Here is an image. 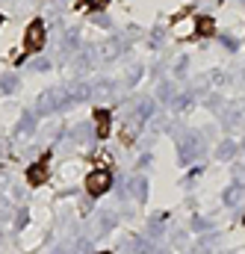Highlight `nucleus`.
I'll list each match as a JSON object with an SVG mask.
<instances>
[{
    "instance_id": "nucleus-1",
    "label": "nucleus",
    "mask_w": 245,
    "mask_h": 254,
    "mask_svg": "<svg viewBox=\"0 0 245 254\" xmlns=\"http://www.w3.org/2000/svg\"><path fill=\"white\" fill-rule=\"evenodd\" d=\"M110 184H113V175L104 172V169H95V172L86 178V190H89V195H104V192L110 190Z\"/></svg>"
},
{
    "instance_id": "nucleus-2",
    "label": "nucleus",
    "mask_w": 245,
    "mask_h": 254,
    "mask_svg": "<svg viewBox=\"0 0 245 254\" xmlns=\"http://www.w3.org/2000/svg\"><path fill=\"white\" fill-rule=\"evenodd\" d=\"M24 45H27V51H42V48H45V27H42L39 21H33V24L27 27Z\"/></svg>"
},
{
    "instance_id": "nucleus-3",
    "label": "nucleus",
    "mask_w": 245,
    "mask_h": 254,
    "mask_svg": "<svg viewBox=\"0 0 245 254\" xmlns=\"http://www.w3.org/2000/svg\"><path fill=\"white\" fill-rule=\"evenodd\" d=\"M27 178H30V184H45V181H48V163H36V166H30Z\"/></svg>"
},
{
    "instance_id": "nucleus-5",
    "label": "nucleus",
    "mask_w": 245,
    "mask_h": 254,
    "mask_svg": "<svg viewBox=\"0 0 245 254\" xmlns=\"http://www.w3.org/2000/svg\"><path fill=\"white\" fill-rule=\"evenodd\" d=\"M195 27H198L201 36H213V33H216V21H213V18H198Z\"/></svg>"
},
{
    "instance_id": "nucleus-4",
    "label": "nucleus",
    "mask_w": 245,
    "mask_h": 254,
    "mask_svg": "<svg viewBox=\"0 0 245 254\" xmlns=\"http://www.w3.org/2000/svg\"><path fill=\"white\" fill-rule=\"evenodd\" d=\"M95 130H98V133H101V136H107V133H110V113H107V110H98V113H95Z\"/></svg>"
},
{
    "instance_id": "nucleus-6",
    "label": "nucleus",
    "mask_w": 245,
    "mask_h": 254,
    "mask_svg": "<svg viewBox=\"0 0 245 254\" xmlns=\"http://www.w3.org/2000/svg\"><path fill=\"white\" fill-rule=\"evenodd\" d=\"M12 89H15V80H12V77H6V80H3V92H12Z\"/></svg>"
},
{
    "instance_id": "nucleus-7",
    "label": "nucleus",
    "mask_w": 245,
    "mask_h": 254,
    "mask_svg": "<svg viewBox=\"0 0 245 254\" xmlns=\"http://www.w3.org/2000/svg\"><path fill=\"white\" fill-rule=\"evenodd\" d=\"M86 3H89L92 9H104V6H107V0H86Z\"/></svg>"
}]
</instances>
